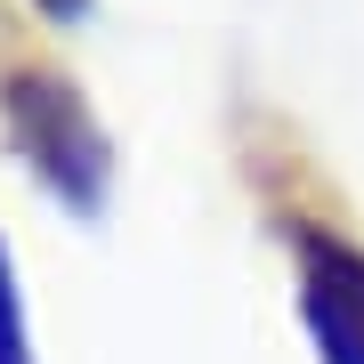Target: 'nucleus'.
Returning <instances> with one entry per match:
<instances>
[{"label": "nucleus", "mask_w": 364, "mask_h": 364, "mask_svg": "<svg viewBox=\"0 0 364 364\" xmlns=\"http://www.w3.org/2000/svg\"><path fill=\"white\" fill-rule=\"evenodd\" d=\"M0 130H9V154L57 195L65 219H105L114 138H105L97 105L81 97V81L65 65H9L0 73Z\"/></svg>", "instance_id": "nucleus-1"}, {"label": "nucleus", "mask_w": 364, "mask_h": 364, "mask_svg": "<svg viewBox=\"0 0 364 364\" xmlns=\"http://www.w3.org/2000/svg\"><path fill=\"white\" fill-rule=\"evenodd\" d=\"M284 243H291V291L316 364H364V243L316 219H291Z\"/></svg>", "instance_id": "nucleus-2"}, {"label": "nucleus", "mask_w": 364, "mask_h": 364, "mask_svg": "<svg viewBox=\"0 0 364 364\" xmlns=\"http://www.w3.org/2000/svg\"><path fill=\"white\" fill-rule=\"evenodd\" d=\"M0 364H41V356H33V332H25V291H16L9 235H0Z\"/></svg>", "instance_id": "nucleus-3"}, {"label": "nucleus", "mask_w": 364, "mask_h": 364, "mask_svg": "<svg viewBox=\"0 0 364 364\" xmlns=\"http://www.w3.org/2000/svg\"><path fill=\"white\" fill-rule=\"evenodd\" d=\"M41 16H49V25H81V16H90V0H33Z\"/></svg>", "instance_id": "nucleus-4"}]
</instances>
